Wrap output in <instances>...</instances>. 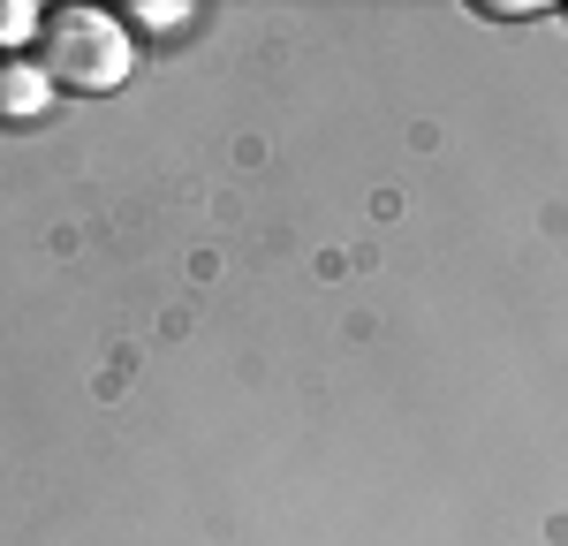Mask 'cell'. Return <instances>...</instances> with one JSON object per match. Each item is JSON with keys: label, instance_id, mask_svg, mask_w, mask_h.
Here are the masks:
<instances>
[{"label": "cell", "instance_id": "obj_1", "mask_svg": "<svg viewBox=\"0 0 568 546\" xmlns=\"http://www.w3.org/2000/svg\"><path fill=\"white\" fill-rule=\"evenodd\" d=\"M39 77L53 91L99 99L130 77V31L106 8H53L39 23Z\"/></svg>", "mask_w": 568, "mask_h": 546}, {"label": "cell", "instance_id": "obj_2", "mask_svg": "<svg viewBox=\"0 0 568 546\" xmlns=\"http://www.w3.org/2000/svg\"><path fill=\"white\" fill-rule=\"evenodd\" d=\"M53 84H45L39 69H23V61H0V122L8 130H23V122H39Z\"/></svg>", "mask_w": 568, "mask_h": 546}, {"label": "cell", "instance_id": "obj_3", "mask_svg": "<svg viewBox=\"0 0 568 546\" xmlns=\"http://www.w3.org/2000/svg\"><path fill=\"white\" fill-rule=\"evenodd\" d=\"M39 8L31 0H0V46H23V39H39Z\"/></svg>", "mask_w": 568, "mask_h": 546}]
</instances>
